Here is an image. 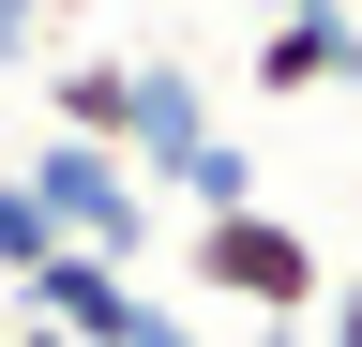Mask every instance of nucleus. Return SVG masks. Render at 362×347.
<instances>
[{
    "instance_id": "obj_1",
    "label": "nucleus",
    "mask_w": 362,
    "mask_h": 347,
    "mask_svg": "<svg viewBox=\"0 0 362 347\" xmlns=\"http://www.w3.org/2000/svg\"><path fill=\"white\" fill-rule=\"evenodd\" d=\"M181 272H197V302H242V317H317L332 257L257 196V211H197V227H181Z\"/></svg>"
},
{
    "instance_id": "obj_2",
    "label": "nucleus",
    "mask_w": 362,
    "mask_h": 347,
    "mask_svg": "<svg viewBox=\"0 0 362 347\" xmlns=\"http://www.w3.org/2000/svg\"><path fill=\"white\" fill-rule=\"evenodd\" d=\"M16 182L45 196V227H61L76 257H106V272H136V257H151V182H136L121 151H90V136H30Z\"/></svg>"
},
{
    "instance_id": "obj_3",
    "label": "nucleus",
    "mask_w": 362,
    "mask_h": 347,
    "mask_svg": "<svg viewBox=\"0 0 362 347\" xmlns=\"http://www.w3.org/2000/svg\"><path fill=\"white\" fill-rule=\"evenodd\" d=\"M211 151V76L197 61H136V106H121V166L151 196H181V166Z\"/></svg>"
},
{
    "instance_id": "obj_4",
    "label": "nucleus",
    "mask_w": 362,
    "mask_h": 347,
    "mask_svg": "<svg viewBox=\"0 0 362 347\" xmlns=\"http://www.w3.org/2000/svg\"><path fill=\"white\" fill-rule=\"evenodd\" d=\"M16 317H45V332H61V347H136V317H151V287H136V272H106V257H45V272L16 287Z\"/></svg>"
},
{
    "instance_id": "obj_5",
    "label": "nucleus",
    "mask_w": 362,
    "mask_h": 347,
    "mask_svg": "<svg viewBox=\"0 0 362 347\" xmlns=\"http://www.w3.org/2000/svg\"><path fill=\"white\" fill-rule=\"evenodd\" d=\"M257 91H362V16H347V0L257 16Z\"/></svg>"
},
{
    "instance_id": "obj_6",
    "label": "nucleus",
    "mask_w": 362,
    "mask_h": 347,
    "mask_svg": "<svg viewBox=\"0 0 362 347\" xmlns=\"http://www.w3.org/2000/svg\"><path fill=\"white\" fill-rule=\"evenodd\" d=\"M45 106H61V136H90V151H121V106H136V61H106V46L45 61Z\"/></svg>"
},
{
    "instance_id": "obj_7",
    "label": "nucleus",
    "mask_w": 362,
    "mask_h": 347,
    "mask_svg": "<svg viewBox=\"0 0 362 347\" xmlns=\"http://www.w3.org/2000/svg\"><path fill=\"white\" fill-rule=\"evenodd\" d=\"M45 257H61V227H45V196L16 182V166H0V287H30Z\"/></svg>"
},
{
    "instance_id": "obj_8",
    "label": "nucleus",
    "mask_w": 362,
    "mask_h": 347,
    "mask_svg": "<svg viewBox=\"0 0 362 347\" xmlns=\"http://www.w3.org/2000/svg\"><path fill=\"white\" fill-rule=\"evenodd\" d=\"M181 211H257V151L226 136V121H211V151L181 166Z\"/></svg>"
},
{
    "instance_id": "obj_9",
    "label": "nucleus",
    "mask_w": 362,
    "mask_h": 347,
    "mask_svg": "<svg viewBox=\"0 0 362 347\" xmlns=\"http://www.w3.org/2000/svg\"><path fill=\"white\" fill-rule=\"evenodd\" d=\"M302 347H362V272H332V287H317V317H302Z\"/></svg>"
},
{
    "instance_id": "obj_10",
    "label": "nucleus",
    "mask_w": 362,
    "mask_h": 347,
    "mask_svg": "<svg viewBox=\"0 0 362 347\" xmlns=\"http://www.w3.org/2000/svg\"><path fill=\"white\" fill-rule=\"evenodd\" d=\"M0 61H45V0H0Z\"/></svg>"
},
{
    "instance_id": "obj_11",
    "label": "nucleus",
    "mask_w": 362,
    "mask_h": 347,
    "mask_svg": "<svg viewBox=\"0 0 362 347\" xmlns=\"http://www.w3.org/2000/svg\"><path fill=\"white\" fill-rule=\"evenodd\" d=\"M136 347H211V332L181 317V302H151V317H136Z\"/></svg>"
},
{
    "instance_id": "obj_12",
    "label": "nucleus",
    "mask_w": 362,
    "mask_h": 347,
    "mask_svg": "<svg viewBox=\"0 0 362 347\" xmlns=\"http://www.w3.org/2000/svg\"><path fill=\"white\" fill-rule=\"evenodd\" d=\"M242 347H302V317H257V332H242Z\"/></svg>"
},
{
    "instance_id": "obj_13",
    "label": "nucleus",
    "mask_w": 362,
    "mask_h": 347,
    "mask_svg": "<svg viewBox=\"0 0 362 347\" xmlns=\"http://www.w3.org/2000/svg\"><path fill=\"white\" fill-rule=\"evenodd\" d=\"M0 347H61V332H45V317H16V332H0Z\"/></svg>"
},
{
    "instance_id": "obj_14",
    "label": "nucleus",
    "mask_w": 362,
    "mask_h": 347,
    "mask_svg": "<svg viewBox=\"0 0 362 347\" xmlns=\"http://www.w3.org/2000/svg\"><path fill=\"white\" fill-rule=\"evenodd\" d=\"M242 16H317V0H242Z\"/></svg>"
}]
</instances>
